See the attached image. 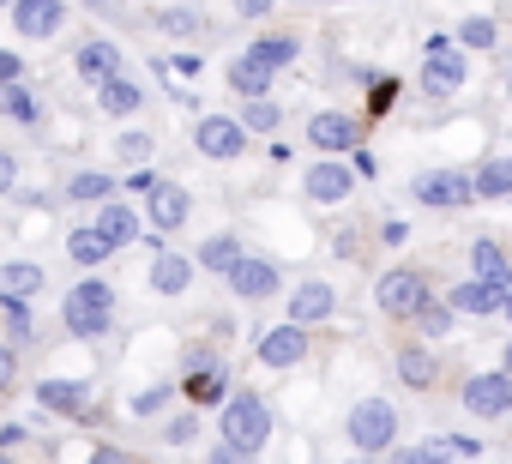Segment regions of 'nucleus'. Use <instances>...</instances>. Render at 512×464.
I'll list each match as a JSON object with an SVG mask.
<instances>
[{
	"label": "nucleus",
	"mask_w": 512,
	"mask_h": 464,
	"mask_svg": "<svg viewBox=\"0 0 512 464\" xmlns=\"http://www.w3.org/2000/svg\"><path fill=\"white\" fill-rule=\"evenodd\" d=\"M223 446L235 452V458H253V452H266V440H272V410H266V398L260 392H235V398H223Z\"/></svg>",
	"instance_id": "nucleus-1"
},
{
	"label": "nucleus",
	"mask_w": 512,
	"mask_h": 464,
	"mask_svg": "<svg viewBox=\"0 0 512 464\" xmlns=\"http://www.w3.org/2000/svg\"><path fill=\"white\" fill-rule=\"evenodd\" d=\"M61 314H67V332H73V338H103L109 320H115V290H109V278L73 284V296H67Z\"/></svg>",
	"instance_id": "nucleus-2"
},
{
	"label": "nucleus",
	"mask_w": 512,
	"mask_h": 464,
	"mask_svg": "<svg viewBox=\"0 0 512 464\" xmlns=\"http://www.w3.org/2000/svg\"><path fill=\"white\" fill-rule=\"evenodd\" d=\"M344 434H350L356 452H392L398 446V410L386 398H362V404H350Z\"/></svg>",
	"instance_id": "nucleus-3"
},
{
	"label": "nucleus",
	"mask_w": 512,
	"mask_h": 464,
	"mask_svg": "<svg viewBox=\"0 0 512 464\" xmlns=\"http://www.w3.org/2000/svg\"><path fill=\"white\" fill-rule=\"evenodd\" d=\"M464 79H470V67H464L458 43L428 37V43H422V91H428V97H458Z\"/></svg>",
	"instance_id": "nucleus-4"
},
{
	"label": "nucleus",
	"mask_w": 512,
	"mask_h": 464,
	"mask_svg": "<svg viewBox=\"0 0 512 464\" xmlns=\"http://www.w3.org/2000/svg\"><path fill=\"white\" fill-rule=\"evenodd\" d=\"M374 302H380L386 320H410V314L428 302V278H422L416 266H392V272L374 284Z\"/></svg>",
	"instance_id": "nucleus-5"
},
{
	"label": "nucleus",
	"mask_w": 512,
	"mask_h": 464,
	"mask_svg": "<svg viewBox=\"0 0 512 464\" xmlns=\"http://www.w3.org/2000/svg\"><path fill=\"white\" fill-rule=\"evenodd\" d=\"M410 193H416L428 211H458V205L476 199V193H470V175H458V169H422V175L410 181Z\"/></svg>",
	"instance_id": "nucleus-6"
},
{
	"label": "nucleus",
	"mask_w": 512,
	"mask_h": 464,
	"mask_svg": "<svg viewBox=\"0 0 512 464\" xmlns=\"http://www.w3.org/2000/svg\"><path fill=\"white\" fill-rule=\"evenodd\" d=\"M464 410H470V416H506V410H512V374H506V368L470 374V380H464Z\"/></svg>",
	"instance_id": "nucleus-7"
},
{
	"label": "nucleus",
	"mask_w": 512,
	"mask_h": 464,
	"mask_svg": "<svg viewBox=\"0 0 512 464\" xmlns=\"http://www.w3.org/2000/svg\"><path fill=\"white\" fill-rule=\"evenodd\" d=\"M223 278H229V290H235L241 302H266V296H278V284H284V272H278L272 260H247V254H235V266H229Z\"/></svg>",
	"instance_id": "nucleus-8"
},
{
	"label": "nucleus",
	"mask_w": 512,
	"mask_h": 464,
	"mask_svg": "<svg viewBox=\"0 0 512 464\" xmlns=\"http://www.w3.org/2000/svg\"><path fill=\"white\" fill-rule=\"evenodd\" d=\"M193 145H199L205 157L229 163V157H241V151H247V127H241V121H229V115H199Z\"/></svg>",
	"instance_id": "nucleus-9"
},
{
	"label": "nucleus",
	"mask_w": 512,
	"mask_h": 464,
	"mask_svg": "<svg viewBox=\"0 0 512 464\" xmlns=\"http://www.w3.org/2000/svg\"><path fill=\"white\" fill-rule=\"evenodd\" d=\"M13 25H19L25 43H43V37H55L67 25V7L61 0H13Z\"/></svg>",
	"instance_id": "nucleus-10"
},
{
	"label": "nucleus",
	"mask_w": 512,
	"mask_h": 464,
	"mask_svg": "<svg viewBox=\"0 0 512 464\" xmlns=\"http://www.w3.org/2000/svg\"><path fill=\"white\" fill-rule=\"evenodd\" d=\"M356 139H362V127H356V115H338V109H320V115L308 121V145H314V151H356Z\"/></svg>",
	"instance_id": "nucleus-11"
},
{
	"label": "nucleus",
	"mask_w": 512,
	"mask_h": 464,
	"mask_svg": "<svg viewBox=\"0 0 512 464\" xmlns=\"http://www.w3.org/2000/svg\"><path fill=\"white\" fill-rule=\"evenodd\" d=\"M302 356H308V326H296V320H284V326H272L260 338V362L266 368H296Z\"/></svg>",
	"instance_id": "nucleus-12"
},
{
	"label": "nucleus",
	"mask_w": 512,
	"mask_h": 464,
	"mask_svg": "<svg viewBox=\"0 0 512 464\" xmlns=\"http://www.w3.org/2000/svg\"><path fill=\"white\" fill-rule=\"evenodd\" d=\"M356 193V169H344V163H314L308 169V199L314 205H344Z\"/></svg>",
	"instance_id": "nucleus-13"
},
{
	"label": "nucleus",
	"mask_w": 512,
	"mask_h": 464,
	"mask_svg": "<svg viewBox=\"0 0 512 464\" xmlns=\"http://www.w3.org/2000/svg\"><path fill=\"white\" fill-rule=\"evenodd\" d=\"M332 308H338V290H332V284H320V278H308V284H296V290H290V320H296V326H320Z\"/></svg>",
	"instance_id": "nucleus-14"
},
{
	"label": "nucleus",
	"mask_w": 512,
	"mask_h": 464,
	"mask_svg": "<svg viewBox=\"0 0 512 464\" xmlns=\"http://www.w3.org/2000/svg\"><path fill=\"white\" fill-rule=\"evenodd\" d=\"M145 199H151V223L163 229V236H169V229H181V223H187V211H193V199H187V187H181V181H157Z\"/></svg>",
	"instance_id": "nucleus-15"
},
{
	"label": "nucleus",
	"mask_w": 512,
	"mask_h": 464,
	"mask_svg": "<svg viewBox=\"0 0 512 464\" xmlns=\"http://www.w3.org/2000/svg\"><path fill=\"white\" fill-rule=\"evenodd\" d=\"M187 398H193V404H217V398H229V374H223L205 350H193V362H187Z\"/></svg>",
	"instance_id": "nucleus-16"
},
{
	"label": "nucleus",
	"mask_w": 512,
	"mask_h": 464,
	"mask_svg": "<svg viewBox=\"0 0 512 464\" xmlns=\"http://www.w3.org/2000/svg\"><path fill=\"white\" fill-rule=\"evenodd\" d=\"M392 368H398V380H404L410 392H428V386L440 380V362H434L428 344H404V350L392 356Z\"/></svg>",
	"instance_id": "nucleus-17"
},
{
	"label": "nucleus",
	"mask_w": 512,
	"mask_h": 464,
	"mask_svg": "<svg viewBox=\"0 0 512 464\" xmlns=\"http://www.w3.org/2000/svg\"><path fill=\"white\" fill-rule=\"evenodd\" d=\"M139 103H145V91H139V85H133L121 67L97 79V109H103V115H133Z\"/></svg>",
	"instance_id": "nucleus-18"
},
{
	"label": "nucleus",
	"mask_w": 512,
	"mask_h": 464,
	"mask_svg": "<svg viewBox=\"0 0 512 464\" xmlns=\"http://www.w3.org/2000/svg\"><path fill=\"white\" fill-rule=\"evenodd\" d=\"M506 290H512V284H488V278H470V284H458V290H452V308H458V314H482V320H488V314H500Z\"/></svg>",
	"instance_id": "nucleus-19"
},
{
	"label": "nucleus",
	"mask_w": 512,
	"mask_h": 464,
	"mask_svg": "<svg viewBox=\"0 0 512 464\" xmlns=\"http://www.w3.org/2000/svg\"><path fill=\"white\" fill-rule=\"evenodd\" d=\"M187 284H193V260H187V254H169V248H163V254L151 260V290H157V296H181Z\"/></svg>",
	"instance_id": "nucleus-20"
},
{
	"label": "nucleus",
	"mask_w": 512,
	"mask_h": 464,
	"mask_svg": "<svg viewBox=\"0 0 512 464\" xmlns=\"http://www.w3.org/2000/svg\"><path fill=\"white\" fill-rule=\"evenodd\" d=\"M229 91H235V97H266V91H272V67L253 61V55H235V61H229Z\"/></svg>",
	"instance_id": "nucleus-21"
},
{
	"label": "nucleus",
	"mask_w": 512,
	"mask_h": 464,
	"mask_svg": "<svg viewBox=\"0 0 512 464\" xmlns=\"http://www.w3.org/2000/svg\"><path fill=\"white\" fill-rule=\"evenodd\" d=\"M97 205H103L97 229L109 236V248H127V242L139 236V211H133V205H121V199H97Z\"/></svg>",
	"instance_id": "nucleus-22"
},
{
	"label": "nucleus",
	"mask_w": 512,
	"mask_h": 464,
	"mask_svg": "<svg viewBox=\"0 0 512 464\" xmlns=\"http://www.w3.org/2000/svg\"><path fill=\"white\" fill-rule=\"evenodd\" d=\"M115 67H121V49H115V43H103V37H91V43L73 55V73H79L85 85H97V79H103V73H115Z\"/></svg>",
	"instance_id": "nucleus-23"
},
{
	"label": "nucleus",
	"mask_w": 512,
	"mask_h": 464,
	"mask_svg": "<svg viewBox=\"0 0 512 464\" xmlns=\"http://www.w3.org/2000/svg\"><path fill=\"white\" fill-rule=\"evenodd\" d=\"M470 193L476 199H506L512 193V157H488L470 169Z\"/></svg>",
	"instance_id": "nucleus-24"
},
{
	"label": "nucleus",
	"mask_w": 512,
	"mask_h": 464,
	"mask_svg": "<svg viewBox=\"0 0 512 464\" xmlns=\"http://www.w3.org/2000/svg\"><path fill=\"white\" fill-rule=\"evenodd\" d=\"M37 398H43V410H61V416H79L85 410V380H37Z\"/></svg>",
	"instance_id": "nucleus-25"
},
{
	"label": "nucleus",
	"mask_w": 512,
	"mask_h": 464,
	"mask_svg": "<svg viewBox=\"0 0 512 464\" xmlns=\"http://www.w3.org/2000/svg\"><path fill=\"white\" fill-rule=\"evenodd\" d=\"M404 458H482V440H464V434H428V440H416Z\"/></svg>",
	"instance_id": "nucleus-26"
},
{
	"label": "nucleus",
	"mask_w": 512,
	"mask_h": 464,
	"mask_svg": "<svg viewBox=\"0 0 512 464\" xmlns=\"http://www.w3.org/2000/svg\"><path fill=\"white\" fill-rule=\"evenodd\" d=\"M470 272L488 278V284H512V266H506V254H500V242H488V236L470 242Z\"/></svg>",
	"instance_id": "nucleus-27"
},
{
	"label": "nucleus",
	"mask_w": 512,
	"mask_h": 464,
	"mask_svg": "<svg viewBox=\"0 0 512 464\" xmlns=\"http://www.w3.org/2000/svg\"><path fill=\"white\" fill-rule=\"evenodd\" d=\"M43 290V266H31V260H7V266H0V302H7V296H37Z\"/></svg>",
	"instance_id": "nucleus-28"
},
{
	"label": "nucleus",
	"mask_w": 512,
	"mask_h": 464,
	"mask_svg": "<svg viewBox=\"0 0 512 464\" xmlns=\"http://www.w3.org/2000/svg\"><path fill=\"white\" fill-rule=\"evenodd\" d=\"M67 254H73V266H103L115 248H109V236H103V229L91 223V229H73V236H67Z\"/></svg>",
	"instance_id": "nucleus-29"
},
{
	"label": "nucleus",
	"mask_w": 512,
	"mask_h": 464,
	"mask_svg": "<svg viewBox=\"0 0 512 464\" xmlns=\"http://www.w3.org/2000/svg\"><path fill=\"white\" fill-rule=\"evenodd\" d=\"M410 320H416V326L428 332V344H434V338H446V332H452V320H458V308H452V302H434V296H428V302H422V308H416Z\"/></svg>",
	"instance_id": "nucleus-30"
},
{
	"label": "nucleus",
	"mask_w": 512,
	"mask_h": 464,
	"mask_svg": "<svg viewBox=\"0 0 512 464\" xmlns=\"http://www.w3.org/2000/svg\"><path fill=\"white\" fill-rule=\"evenodd\" d=\"M247 55H253V61H266V67L278 73V67H290V61L302 55V43H296V37H260V43L247 49Z\"/></svg>",
	"instance_id": "nucleus-31"
},
{
	"label": "nucleus",
	"mask_w": 512,
	"mask_h": 464,
	"mask_svg": "<svg viewBox=\"0 0 512 464\" xmlns=\"http://www.w3.org/2000/svg\"><path fill=\"white\" fill-rule=\"evenodd\" d=\"M0 109H7L13 121H25V127L37 121V97L25 91V79H7V85H0Z\"/></svg>",
	"instance_id": "nucleus-32"
},
{
	"label": "nucleus",
	"mask_w": 512,
	"mask_h": 464,
	"mask_svg": "<svg viewBox=\"0 0 512 464\" xmlns=\"http://www.w3.org/2000/svg\"><path fill=\"white\" fill-rule=\"evenodd\" d=\"M67 193H73V199H85V205H97V199H109V193H115V181H109L103 169H79V175L67 181Z\"/></svg>",
	"instance_id": "nucleus-33"
},
{
	"label": "nucleus",
	"mask_w": 512,
	"mask_h": 464,
	"mask_svg": "<svg viewBox=\"0 0 512 464\" xmlns=\"http://www.w3.org/2000/svg\"><path fill=\"white\" fill-rule=\"evenodd\" d=\"M278 121H284V115H278L272 97H247V109H241V127H247V133H272Z\"/></svg>",
	"instance_id": "nucleus-34"
},
{
	"label": "nucleus",
	"mask_w": 512,
	"mask_h": 464,
	"mask_svg": "<svg viewBox=\"0 0 512 464\" xmlns=\"http://www.w3.org/2000/svg\"><path fill=\"white\" fill-rule=\"evenodd\" d=\"M235 254H241V242H235V236H211V242L199 248V266H211V272H229V266H235Z\"/></svg>",
	"instance_id": "nucleus-35"
},
{
	"label": "nucleus",
	"mask_w": 512,
	"mask_h": 464,
	"mask_svg": "<svg viewBox=\"0 0 512 464\" xmlns=\"http://www.w3.org/2000/svg\"><path fill=\"white\" fill-rule=\"evenodd\" d=\"M494 37H500V25H494V19H482V13L458 25V43H464V49H494Z\"/></svg>",
	"instance_id": "nucleus-36"
},
{
	"label": "nucleus",
	"mask_w": 512,
	"mask_h": 464,
	"mask_svg": "<svg viewBox=\"0 0 512 464\" xmlns=\"http://www.w3.org/2000/svg\"><path fill=\"white\" fill-rule=\"evenodd\" d=\"M157 25H163L169 37H199V31H205V19H199V13H187V7H175V13H163Z\"/></svg>",
	"instance_id": "nucleus-37"
},
{
	"label": "nucleus",
	"mask_w": 512,
	"mask_h": 464,
	"mask_svg": "<svg viewBox=\"0 0 512 464\" xmlns=\"http://www.w3.org/2000/svg\"><path fill=\"white\" fill-rule=\"evenodd\" d=\"M115 151H121V163H145V157H151V133H139V127H133V133H121V139H115Z\"/></svg>",
	"instance_id": "nucleus-38"
},
{
	"label": "nucleus",
	"mask_w": 512,
	"mask_h": 464,
	"mask_svg": "<svg viewBox=\"0 0 512 464\" xmlns=\"http://www.w3.org/2000/svg\"><path fill=\"white\" fill-rule=\"evenodd\" d=\"M7 332H13V344L31 338V308H25V296H7Z\"/></svg>",
	"instance_id": "nucleus-39"
},
{
	"label": "nucleus",
	"mask_w": 512,
	"mask_h": 464,
	"mask_svg": "<svg viewBox=\"0 0 512 464\" xmlns=\"http://www.w3.org/2000/svg\"><path fill=\"white\" fill-rule=\"evenodd\" d=\"M193 434H199V416H193V410H181L175 422H163V440H169V446H187Z\"/></svg>",
	"instance_id": "nucleus-40"
},
{
	"label": "nucleus",
	"mask_w": 512,
	"mask_h": 464,
	"mask_svg": "<svg viewBox=\"0 0 512 464\" xmlns=\"http://www.w3.org/2000/svg\"><path fill=\"white\" fill-rule=\"evenodd\" d=\"M25 440H31V428H25V422H7V428H0V452H19Z\"/></svg>",
	"instance_id": "nucleus-41"
},
{
	"label": "nucleus",
	"mask_w": 512,
	"mask_h": 464,
	"mask_svg": "<svg viewBox=\"0 0 512 464\" xmlns=\"http://www.w3.org/2000/svg\"><path fill=\"white\" fill-rule=\"evenodd\" d=\"M19 380V356H13V344H0V392H7Z\"/></svg>",
	"instance_id": "nucleus-42"
},
{
	"label": "nucleus",
	"mask_w": 512,
	"mask_h": 464,
	"mask_svg": "<svg viewBox=\"0 0 512 464\" xmlns=\"http://www.w3.org/2000/svg\"><path fill=\"white\" fill-rule=\"evenodd\" d=\"M163 398H169V386H151V392H139V398H133V410H139V416H151V410H163Z\"/></svg>",
	"instance_id": "nucleus-43"
},
{
	"label": "nucleus",
	"mask_w": 512,
	"mask_h": 464,
	"mask_svg": "<svg viewBox=\"0 0 512 464\" xmlns=\"http://www.w3.org/2000/svg\"><path fill=\"white\" fill-rule=\"evenodd\" d=\"M380 242H386V248H404V242H410V223H398V217H392V223L380 229Z\"/></svg>",
	"instance_id": "nucleus-44"
},
{
	"label": "nucleus",
	"mask_w": 512,
	"mask_h": 464,
	"mask_svg": "<svg viewBox=\"0 0 512 464\" xmlns=\"http://www.w3.org/2000/svg\"><path fill=\"white\" fill-rule=\"evenodd\" d=\"M7 79H25V61H19V55H7V49H0V85H7Z\"/></svg>",
	"instance_id": "nucleus-45"
},
{
	"label": "nucleus",
	"mask_w": 512,
	"mask_h": 464,
	"mask_svg": "<svg viewBox=\"0 0 512 464\" xmlns=\"http://www.w3.org/2000/svg\"><path fill=\"white\" fill-rule=\"evenodd\" d=\"M13 181H19V163H13L7 151H0V193H13Z\"/></svg>",
	"instance_id": "nucleus-46"
},
{
	"label": "nucleus",
	"mask_w": 512,
	"mask_h": 464,
	"mask_svg": "<svg viewBox=\"0 0 512 464\" xmlns=\"http://www.w3.org/2000/svg\"><path fill=\"white\" fill-rule=\"evenodd\" d=\"M235 7H241V19H266V13H272V0H235Z\"/></svg>",
	"instance_id": "nucleus-47"
},
{
	"label": "nucleus",
	"mask_w": 512,
	"mask_h": 464,
	"mask_svg": "<svg viewBox=\"0 0 512 464\" xmlns=\"http://www.w3.org/2000/svg\"><path fill=\"white\" fill-rule=\"evenodd\" d=\"M127 187H133V193H151V187H157V175H151V169H133V175H127Z\"/></svg>",
	"instance_id": "nucleus-48"
},
{
	"label": "nucleus",
	"mask_w": 512,
	"mask_h": 464,
	"mask_svg": "<svg viewBox=\"0 0 512 464\" xmlns=\"http://www.w3.org/2000/svg\"><path fill=\"white\" fill-rule=\"evenodd\" d=\"M392 91H398V85H392V79H380V85H374V109H392Z\"/></svg>",
	"instance_id": "nucleus-49"
},
{
	"label": "nucleus",
	"mask_w": 512,
	"mask_h": 464,
	"mask_svg": "<svg viewBox=\"0 0 512 464\" xmlns=\"http://www.w3.org/2000/svg\"><path fill=\"white\" fill-rule=\"evenodd\" d=\"M79 7H91V13H109V7H115V0H79Z\"/></svg>",
	"instance_id": "nucleus-50"
},
{
	"label": "nucleus",
	"mask_w": 512,
	"mask_h": 464,
	"mask_svg": "<svg viewBox=\"0 0 512 464\" xmlns=\"http://www.w3.org/2000/svg\"><path fill=\"white\" fill-rule=\"evenodd\" d=\"M506 97H512V79H506Z\"/></svg>",
	"instance_id": "nucleus-51"
},
{
	"label": "nucleus",
	"mask_w": 512,
	"mask_h": 464,
	"mask_svg": "<svg viewBox=\"0 0 512 464\" xmlns=\"http://www.w3.org/2000/svg\"><path fill=\"white\" fill-rule=\"evenodd\" d=\"M0 7H7V0H0Z\"/></svg>",
	"instance_id": "nucleus-52"
}]
</instances>
